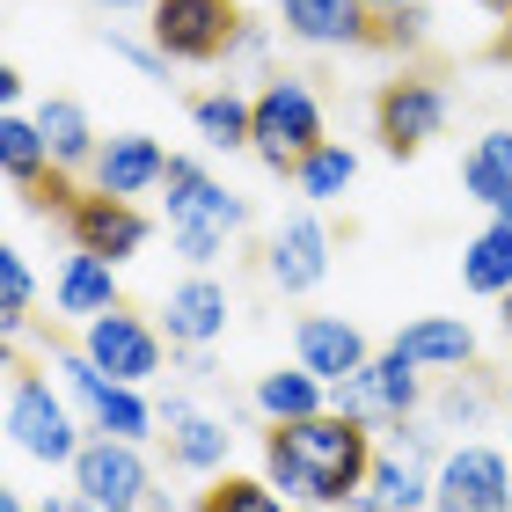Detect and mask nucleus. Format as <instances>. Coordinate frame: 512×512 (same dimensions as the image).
<instances>
[{
    "label": "nucleus",
    "instance_id": "1a4fd4ad",
    "mask_svg": "<svg viewBox=\"0 0 512 512\" xmlns=\"http://www.w3.org/2000/svg\"><path fill=\"white\" fill-rule=\"evenodd\" d=\"M81 352L103 366L110 381H125V388H147L154 374H161V330L147 315H132V308H110V315H96L81 330Z\"/></svg>",
    "mask_w": 512,
    "mask_h": 512
},
{
    "label": "nucleus",
    "instance_id": "9b49d317",
    "mask_svg": "<svg viewBox=\"0 0 512 512\" xmlns=\"http://www.w3.org/2000/svg\"><path fill=\"white\" fill-rule=\"evenodd\" d=\"M66 235H74V249L88 256H103V264H132L139 249H147V213H139L132 198H103V191H88L74 213H66Z\"/></svg>",
    "mask_w": 512,
    "mask_h": 512
},
{
    "label": "nucleus",
    "instance_id": "cd10ccee",
    "mask_svg": "<svg viewBox=\"0 0 512 512\" xmlns=\"http://www.w3.org/2000/svg\"><path fill=\"white\" fill-rule=\"evenodd\" d=\"M88 425H96V432H110V439H132V447H139V439H147L154 425H161V410L147 403V395H139V388H125V381H110L103 388V403H96V417H88Z\"/></svg>",
    "mask_w": 512,
    "mask_h": 512
},
{
    "label": "nucleus",
    "instance_id": "473e14b6",
    "mask_svg": "<svg viewBox=\"0 0 512 512\" xmlns=\"http://www.w3.org/2000/svg\"><path fill=\"white\" fill-rule=\"evenodd\" d=\"M425 8H403V15H381L374 22V52H417V44H425Z\"/></svg>",
    "mask_w": 512,
    "mask_h": 512
},
{
    "label": "nucleus",
    "instance_id": "c756f323",
    "mask_svg": "<svg viewBox=\"0 0 512 512\" xmlns=\"http://www.w3.org/2000/svg\"><path fill=\"white\" fill-rule=\"evenodd\" d=\"M198 512H300L293 498H278L264 476H220L213 491L198 498Z\"/></svg>",
    "mask_w": 512,
    "mask_h": 512
},
{
    "label": "nucleus",
    "instance_id": "f257e3e1",
    "mask_svg": "<svg viewBox=\"0 0 512 512\" xmlns=\"http://www.w3.org/2000/svg\"><path fill=\"white\" fill-rule=\"evenodd\" d=\"M366 476H374V425H352V417L322 410V417L264 432V483L286 491L293 505L337 512L352 491H366Z\"/></svg>",
    "mask_w": 512,
    "mask_h": 512
},
{
    "label": "nucleus",
    "instance_id": "c03bdc74",
    "mask_svg": "<svg viewBox=\"0 0 512 512\" xmlns=\"http://www.w3.org/2000/svg\"><path fill=\"white\" fill-rule=\"evenodd\" d=\"M498 315H505V337H512V293H505V300H498Z\"/></svg>",
    "mask_w": 512,
    "mask_h": 512
},
{
    "label": "nucleus",
    "instance_id": "a18cd8bd",
    "mask_svg": "<svg viewBox=\"0 0 512 512\" xmlns=\"http://www.w3.org/2000/svg\"><path fill=\"white\" fill-rule=\"evenodd\" d=\"M505 454H512V432H505Z\"/></svg>",
    "mask_w": 512,
    "mask_h": 512
},
{
    "label": "nucleus",
    "instance_id": "c9c22d12",
    "mask_svg": "<svg viewBox=\"0 0 512 512\" xmlns=\"http://www.w3.org/2000/svg\"><path fill=\"white\" fill-rule=\"evenodd\" d=\"M37 512H96V505H88V498H81V491H66V498H44V505H37Z\"/></svg>",
    "mask_w": 512,
    "mask_h": 512
},
{
    "label": "nucleus",
    "instance_id": "4c0bfd02",
    "mask_svg": "<svg viewBox=\"0 0 512 512\" xmlns=\"http://www.w3.org/2000/svg\"><path fill=\"white\" fill-rule=\"evenodd\" d=\"M337 512H381V498H374V491H352V498H344Z\"/></svg>",
    "mask_w": 512,
    "mask_h": 512
},
{
    "label": "nucleus",
    "instance_id": "f704fd0d",
    "mask_svg": "<svg viewBox=\"0 0 512 512\" xmlns=\"http://www.w3.org/2000/svg\"><path fill=\"white\" fill-rule=\"evenodd\" d=\"M264 44H271L264 22H242V37H235V52H227V59H264Z\"/></svg>",
    "mask_w": 512,
    "mask_h": 512
},
{
    "label": "nucleus",
    "instance_id": "58836bf2",
    "mask_svg": "<svg viewBox=\"0 0 512 512\" xmlns=\"http://www.w3.org/2000/svg\"><path fill=\"white\" fill-rule=\"evenodd\" d=\"M374 15H403V8H425V0H366Z\"/></svg>",
    "mask_w": 512,
    "mask_h": 512
},
{
    "label": "nucleus",
    "instance_id": "ddd939ff",
    "mask_svg": "<svg viewBox=\"0 0 512 512\" xmlns=\"http://www.w3.org/2000/svg\"><path fill=\"white\" fill-rule=\"evenodd\" d=\"M278 22H286V37L315 44V52H366L381 15L366 0H278Z\"/></svg>",
    "mask_w": 512,
    "mask_h": 512
},
{
    "label": "nucleus",
    "instance_id": "423d86ee",
    "mask_svg": "<svg viewBox=\"0 0 512 512\" xmlns=\"http://www.w3.org/2000/svg\"><path fill=\"white\" fill-rule=\"evenodd\" d=\"M154 44L169 52L176 66H213L235 52V37H242V8L235 0H154Z\"/></svg>",
    "mask_w": 512,
    "mask_h": 512
},
{
    "label": "nucleus",
    "instance_id": "2f4dec72",
    "mask_svg": "<svg viewBox=\"0 0 512 512\" xmlns=\"http://www.w3.org/2000/svg\"><path fill=\"white\" fill-rule=\"evenodd\" d=\"M169 242H176V256H183L191 271H213L220 256H227V235H220V227H169Z\"/></svg>",
    "mask_w": 512,
    "mask_h": 512
},
{
    "label": "nucleus",
    "instance_id": "a878e982",
    "mask_svg": "<svg viewBox=\"0 0 512 512\" xmlns=\"http://www.w3.org/2000/svg\"><path fill=\"white\" fill-rule=\"evenodd\" d=\"M366 491L381 498V512H425L432 505V469L410 454H388L374 447V476H366Z\"/></svg>",
    "mask_w": 512,
    "mask_h": 512
},
{
    "label": "nucleus",
    "instance_id": "f3484780",
    "mask_svg": "<svg viewBox=\"0 0 512 512\" xmlns=\"http://www.w3.org/2000/svg\"><path fill=\"white\" fill-rule=\"evenodd\" d=\"M395 352L410 366H425V374H469L476 366V330L461 315H417L395 330Z\"/></svg>",
    "mask_w": 512,
    "mask_h": 512
},
{
    "label": "nucleus",
    "instance_id": "49530a36",
    "mask_svg": "<svg viewBox=\"0 0 512 512\" xmlns=\"http://www.w3.org/2000/svg\"><path fill=\"white\" fill-rule=\"evenodd\" d=\"M505 403H512V388H505Z\"/></svg>",
    "mask_w": 512,
    "mask_h": 512
},
{
    "label": "nucleus",
    "instance_id": "b1692460",
    "mask_svg": "<svg viewBox=\"0 0 512 512\" xmlns=\"http://www.w3.org/2000/svg\"><path fill=\"white\" fill-rule=\"evenodd\" d=\"M461 286L483 293V300L512 293V220H491L469 249H461Z\"/></svg>",
    "mask_w": 512,
    "mask_h": 512
},
{
    "label": "nucleus",
    "instance_id": "a211bd4d",
    "mask_svg": "<svg viewBox=\"0 0 512 512\" xmlns=\"http://www.w3.org/2000/svg\"><path fill=\"white\" fill-rule=\"evenodd\" d=\"M161 410V439H169V461L176 469H191V476H213L220 461H227V432L220 417H205V410H191L183 395H169V403H154Z\"/></svg>",
    "mask_w": 512,
    "mask_h": 512
},
{
    "label": "nucleus",
    "instance_id": "4be33fe9",
    "mask_svg": "<svg viewBox=\"0 0 512 512\" xmlns=\"http://www.w3.org/2000/svg\"><path fill=\"white\" fill-rule=\"evenodd\" d=\"M461 183L491 220H512V132H483L461 161Z\"/></svg>",
    "mask_w": 512,
    "mask_h": 512
},
{
    "label": "nucleus",
    "instance_id": "4468645a",
    "mask_svg": "<svg viewBox=\"0 0 512 512\" xmlns=\"http://www.w3.org/2000/svg\"><path fill=\"white\" fill-rule=\"evenodd\" d=\"M227 286L220 278H183V286H169V300H161V337L176 344V352H213V344L227 337Z\"/></svg>",
    "mask_w": 512,
    "mask_h": 512
},
{
    "label": "nucleus",
    "instance_id": "9d476101",
    "mask_svg": "<svg viewBox=\"0 0 512 512\" xmlns=\"http://www.w3.org/2000/svg\"><path fill=\"white\" fill-rule=\"evenodd\" d=\"M161 198H169V227H220V235H235V227L249 220V205L227 191L213 169H198L191 154H169Z\"/></svg>",
    "mask_w": 512,
    "mask_h": 512
},
{
    "label": "nucleus",
    "instance_id": "79ce46f5",
    "mask_svg": "<svg viewBox=\"0 0 512 512\" xmlns=\"http://www.w3.org/2000/svg\"><path fill=\"white\" fill-rule=\"evenodd\" d=\"M96 8H154V0H96Z\"/></svg>",
    "mask_w": 512,
    "mask_h": 512
},
{
    "label": "nucleus",
    "instance_id": "7c9ffc66",
    "mask_svg": "<svg viewBox=\"0 0 512 512\" xmlns=\"http://www.w3.org/2000/svg\"><path fill=\"white\" fill-rule=\"evenodd\" d=\"M483 410H491V388H483L476 374H454L447 388L432 395V417H439L447 432H454V425H461V432H476V425H483Z\"/></svg>",
    "mask_w": 512,
    "mask_h": 512
},
{
    "label": "nucleus",
    "instance_id": "f03ea898",
    "mask_svg": "<svg viewBox=\"0 0 512 512\" xmlns=\"http://www.w3.org/2000/svg\"><path fill=\"white\" fill-rule=\"evenodd\" d=\"M315 147H322V103H315V88L300 74H271L264 88H256V139H249V154L264 161L271 176H293Z\"/></svg>",
    "mask_w": 512,
    "mask_h": 512
},
{
    "label": "nucleus",
    "instance_id": "ea45409f",
    "mask_svg": "<svg viewBox=\"0 0 512 512\" xmlns=\"http://www.w3.org/2000/svg\"><path fill=\"white\" fill-rule=\"evenodd\" d=\"M0 512H37V505L22 498V491H0Z\"/></svg>",
    "mask_w": 512,
    "mask_h": 512
},
{
    "label": "nucleus",
    "instance_id": "20e7f679",
    "mask_svg": "<svg viewBox=\"0 0 512 512\" xmlns=\"http://www.w3.org/2000/svg\"><path fill=\"white\" fill-rule=\"evenodd\" d=\"M425 403H432V395H425V366H410L395 344H388V352H374L366 374H352V381L330 388V410L352 417V425H374V432L403 425V417H417Z\"/></svg>",
    "mask_w": 512,
    "mask_h": 512
},
{
    "label": "nucleus",
    "instance_id": "2eb2a0df",
    "mask_svg": "<svg viewBox=\"0 0 512 512\" xmlns=\"http://www.w3.org/2000/svg\"><path fill=\"white\" fill-rule=\"evenodd\" d=\"M264 271H271L278 293H315L322 278H330V227H322L315 213H293V220L271 235Z\"/></svg>",
    "mask_w": 512,
    "mask_h": 512
},
{
    "label": "nucleus",
    "instance_id": "0eeeda50",
    "mask_svg": "<svg viewBox=\"0 0 512 512\" xmlns=\"http://www.w3.org/2000/svg\"><path fill=\"white\" fill-rule=\"evenodd\" d=\"M432 512H512V454L461 439L432 469Z\"/></svg>",
    "mask_w": 512,
    "mask_h": 512
},
{
    "label": "nucleus",
    "instance_id": "6e6552de",
    "mask_svg": "<svg viewBox=\"0 0 512 512\" xmlns=\"http://www.w3.org/2000/svg\"><path fill=\"white\" fill-rule=\"evenodd\" d=\"M74 491L96 505V512H139V505L154 498V469H147V454H139L132 439L96 432L74 454Z\"/></svg>",
    "mask_w": 512,
    "mask_h": 512
},
{
    "label": "nucleus",
    "instance_id": "f8f14e48",
    "mask_svg": "<svg viewBox=\"0 0 512 512\" xmlns=\"http://www.w3.org/2000/svg\"><path fill=\"white\" fill-rule=\"evenodd\" d=\"M293 359L308 366L315 381H352V374H366L374 366V344H366V330L359 322H344V315H300L293 322Z\"/></svg>",
    "mask_w": 512,
    "mask_h": 512
},
{
    "label": "nucleus",
    "instance_id": "39448f33",
    "mask_svg": "<svg viewBox=\"0 0 512 512\" xmlns=\"http://www.w3.org/2000/svg\"><path fill=\"white\" fill-rule=\"evenodd\" d=\"M454 118V96H447V81L439 74H417V66H403L381 96H374V125H381V147L395 161H410V154H425L439 132H447Z\"/></svg>",
    "mask_w": 512,
    "mask_h": 512
},
{
    "label": "nucleus",
    "instance_id": "aec40b11",
    "mask_svg": "<svg viewBox=\"0 0 512 512\" xmlns=\"http://www.w3.org/2000/svg\"><path fill=\"white\" fill-rule=\"evenodd\" d=\"M30 118H37L44 147H52V161H59L66 176H74V169H96V154H103V132L88 125V110H81V103H66V96H44V103L30 110Z\"/></svg>",
    "mask_w": 512,
    "mask_h": 512
},
{
    "label": "nucleus",
    "instance_id": "412c9836",
    "mask_svg": "<svg viewBox=\"0 0 512 512\" xmlns=\"http://www.w3.org/2000/svg\"><path fill=\"white\" fill-rule=\"evenodd\" d=\"M256 410H264V425H300V417H322L330 410V381H315L308 366H271L264 381H256V395H249Z\"/></svg>",
    "mask_w": 512,
    "mask_h": 512
},
{
    "label": "nucleus",
    "instance_id": "bb28decb",
    "mask_svg": "<svg viewBox=\"0 0 512 512\" xmlns=\"http://www.w3.org/2000/svg\"><path fill=\"white\" fill-rule=\"evenodd\" d=\"M352 176H359V154L344 147V139H322V147L293 169V183H300V198H315V205H330V198H344L352 191Z\"/></svg>",
    "mask_w": 512,
    "mask_h": 512
},
{
    "label": "nucleus",
    "instance_id": "393cba45",
    "mask_svg": "<svg viewBox=\"0 0 512 512\" xmlns=\"http://www.w3.org/2000/svg\"><path fill=\"white\" fill-rule=\"evenodd\" d=\"M191 125L205 147H220V154H235L256 139V96H235V88H220V96H198L191 103Z\"/></svg>",
    "mask_w": 512,
    "mask_h": 512
},
{
    "label": "nucleus",
    "instance_id": "a19ab883",
    "mask_svg": "<svg viewBox=\"0 0 512 512\" xmlns=\"http://www.w3.org/2000/svg\"><path fill=\"white\" fill-rule=\"evenodd\" d=\"M476 8H483V15H505V22H512V0H476ZM505 52H512V44H505Z\"/></svg>",
    "mask_w": 512,
    "mask_h": 512
},
{
    "label": "nucleus",
    "instance_id": "72a5a7b5",
    "mask_svg": "<svg viewBox=\"0 0 512 512\" xmlns=\"http://www.w3.org/2000/svg\"><path fill=\"white\" fill-rule=\"evenodd\" d=\"M110 52H118V59H132L147 81H169V66H176L169 52H161V44H132V37H110Z\"/></svg>",
    "mask_w": 512,
    "mask_h": 512
},
{
    "label": "nucleus",
    "instance_id": "dca6fc26",
    "mask_svg": "<svg viewBox=\"0 0 512 512\" xmlns=\"http://www.w3.org/2000/svg\"><path fill=\"white\" fill-rule=\"evenodd\" d=\"M96 191L103 198H147L161 191V176H169V154H161V139L147 132H118V139H103V154H96Z\"/></svg>",
    "mask_w": 512,
    "mask_h": 512
},
{
    "label": "nucleus",
    "instance_id": "5701e85b",
    "mask_svg": "<svg viewBox=\"0 0 512 512\" xmlns=\"http://www.w3.org/2000/svg\"><path fill=\"white\" fill-rule=\"evenodd\" d=\"M0 169H8V183H15V191H37V183L59 169L30 110H8V118H0Z\"/></svg>",
    "mask_w": 512,
    "mask_h": 512
},
{
    "label": "nucleus",
    "instance_id": "37998d69",
    "mask_svg": "<svg viewBox=\"0 0 512 512\" xmlns=\"http://www.w3.org/2000/svg\"><path fill=\"white\" fill-rule=\"evenodd\" d=\"M139 512H176V505H169V498H161V491H154V498H147V505H139Z\"/></svg>",
    "mask_w": 512,
    "mask_h": 512
},
{
    "label": "nucleus",
    "instance_id": "e433bc0d",
    "mask_svg": "<svg viewBox=\"0 0 512 512\" xmlns=\"http://www.w3.org/2000/svg\"><path fill=\"white\" fill-rule=\"evenodd\" d=\"M0 103H8V110H22V74H15V66L0 74Z\"/></svg>",
    "mask_w": 512,
    "mask_h": 512
},
{
    "label": "nucleus",
    "instance_id": "c85d7f7f",
    "mask_svg": "<svg viewBox=\"0 0 512 512\" xmlns=\"http://www.w3.org/2000/svg\"><path fill=\"white\" fill-rule=\"evenodd\" d=\"M30 300H37V278H30V256L22 249H0V337H22L30 322Z\"/></svg>",
    "mask_w": 512,
    "mask_h": 512
},
{
    "label": "nucleus",
    "instance_id": "6ab92c4d",
    "mask_svg": "<svg viewBox=\"0 0 512 512\" xmlns=\"http://www.w3.org/2000/svg\"><path fill=\"white\" fill-rule=\"evenodd\" d=\"M52 308H59V315H81V322L125 308V300H118V264L74 249V256H66V271H59V286H52Z\"/></svg>",
    "mask_w": 512,
    "mask_h": 512
},
{
    "label": "nucleus",
    "instance_id": "7ed1b4c3",
    "mask_svg": "<svg viewBox=\"0 0 512 512\" xmlns=\"http://www.w3.org/2000/svg\"><path fill=\"white\" fill-rule=\"evenodd\" d=\"M8 439L30 461H44V469H74V454L88 447V439L74 432V410H66V395L44 381V374H22V366L8 359Z\"/></svg>",
    "mask_w": 512,
    "mask_h": 512
}]
</instances>
